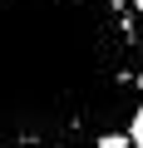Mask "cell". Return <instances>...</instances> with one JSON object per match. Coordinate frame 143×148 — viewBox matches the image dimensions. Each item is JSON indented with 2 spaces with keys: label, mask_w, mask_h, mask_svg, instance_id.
<instances>
[{
  "label": "cell",
  "mask_w": 143,
  "mask_h": 148,
  "mask_svg": "<svg viewBox=\"0 0 143 148\" xmlns=\"http://www.w3.org/2000/svg\"><path fill=\"white\" fill-rule=\"evenodd\" d=\"M138 64L128 0H0V148H94Z\"/></svg>",
  "instance_id": "6da1fadb"
},
{
  "label": "cell",
  "mask_w": 143,
  "mask_h": 148,
  "mask_svg": "<svg viewBox=\"0 0 143 148\" xmlns=\"http://www.w3.org/2000/svg\"><path fill=\"white\" fill-rule=\"evenodd\" d=\"M94 148H133V138H128V133H118V128H114V133H104V138H99V143H94Z\"/></svg>",
  "instance_id": "7a4b0ae2"
},
{
  "label": "cell",
  "mask_w": 143,
  "mask_h": 148,
  "mask_svg": "<svg viewBox=\"0 0 143 148\" xmlns=\"http://www.w3.org/2000/svg\"><path fill=\"white\" fill-rule=\"evenodd\" d=\"M128 138H133V148H143V109H133V119H128Z\"/></svg>",
  "instance_id": "3957f363"
},
{
  "label": "cell",
  "mask_w": 143,
  "mask_h": 148,
  "mask_svg": "<svg viewBox=\"0 0 143 148\" xmlns=\"http://www.w3.org/2000/svg\"><path fill=\"white\" fill-rule=\"evenodd\" d=\"M138 94H143V64H138Z\"/></svg>",
  "instance_id": "277c9868"
},
{
  "label": "cell",
  "mask_w": 143,
  "mask_h": 148,
  "mask_svg": "<svg viewBox=\"0 0 143 148\" xmlns=\"http://www.w3.org/2000/svg\"><path fill=\"white\" fill-rule=\"evenodd\" d=\"M128 5H133V10H143V0H128Z\"/></svg>",
  "instance_id": "5b68a950"
}]
</instances>
